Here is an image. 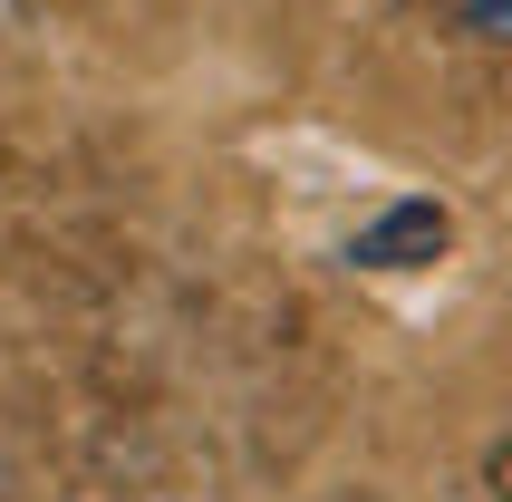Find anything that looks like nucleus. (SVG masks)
Here are the masks:
<instances>
[{
  "label": "nucleus",
  "instance_id": "obj_2",
  "mask_svg": "<svg viewBox=\"0 0 512 502\" xmlns=\"http://www.w3.org/2000/svg\"><path fill=\"white\" fill-rule=\"evenodd\" d=\"M464 29L493 39V49H512V0H464Z\"/></svg>",
  "mask_w": 512,
  "mask_h": 502
},
{
  "label": "nucleus",
  "instance_id": "obj_4",
  "mask_svg": "<svg viewBox=\"0 0 512 502\" xmlns=\"http://www.w3.org/2000/svg\"><path fill=\"white\" fill-rule=\"evenodd\" d=\"M319 502H377V493H319Z\"/></svg>",
  "mask_w": 512,
  "mask_h": 502
},
{
  "label": "nucleus",
  "instance_id": "obj_1",
  "mask_svg": "<svg viewBox=\"0 0 512 502\" xmlns=\"http://www.w3.org/2000/svg\"><path fill=\"white\" fill-rule=\"evenodd\" d=\"M445 242H455V213H445L435 194H406V203H387V213L348 242V261H358V271H416V261H435Z\"/></svg>",
  "mask_w": 512,
  "mask_h": 502
},
{
  "label": "nucleus",
  "instance_id": "obj_3",
  "mask_svg": "<svg viewBox=\"0 0 512 502\" xmlns=\"http://www.w3.org/2000/svg\"><path fill=\"white\" fill-rule=\"evenodd\" d=\"M484 493H493V502H512V425L484 445Z\"/></svg>",
  "mask_w": 512,
  "mask_h": 502
}]
</instances>
